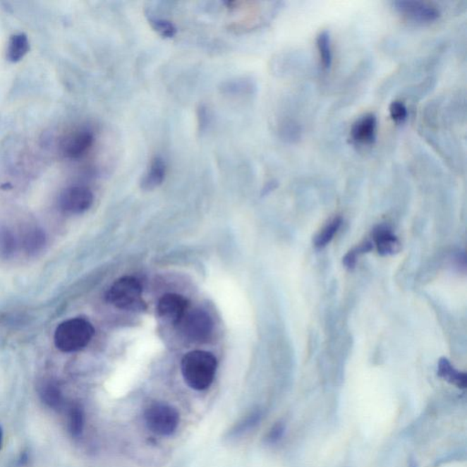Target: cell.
Listing matches in <instances>:
<instances>
[{
    "instance_id": "obj_1",
    "label": "cell",
    "mask_w": 467,
    "mask_h": 467,
    "mask_svg": "<svg viewBox=\"0 0 467 467\" xmlns=\"http://www.w3.org/2000/svg\"><path fill=\"white\" fill-rule=\"evenodd\" d=\"M216 357L205 351H190L183 358L182 375L186 384L196 391L207 390L216 375Z\"/></svg>"
},
{
    "instance_id": "obj_2",
    "label": "cell",
    "mask_w": 467,
    "mask_h": 467,
    "mask_svg": "<svg viewBox=\"0 0 467 467\" xmlns=\"http://www.w3.org/2000/svg\"><path fill=\"white\" fill-rule=\"evenodd\" d=\"M95 332V328L88 320L80 317L68 320L56 329V347L63 353L83 350L92 341Z\"/></svg>"
},
{
    "instance_id": "obj_3",
    "label": "cell",
    "mask_w": 467,
    "mask_h": 467,
    "mask_svg": "<svg viewBox=\"0 0 467 467\" xmlns=\"http://www.w3.org/2000/svg\"><path fill=\"white\" fill-rule=\"evenodd\" d=\"M106 298L120 310L141 311L145 309L141 283L133 277H123L116 280L109 289Z\"/></svg>"
},
{
    "instance_id": "obj_4",
    "label": "cell",
    "mask_w": 467,
    "mask_h": 467,
    "mask_svg": "<svg viewBox=\"0 0 467 467\" xmlns=\"http://www.w3.org/2000/svg\"><path fill=\"white\" fill-rule=\"evenodd\" d=\"M146 425L155 435L168 437L178 427L179 413L174 407L164 404H152L146 410Z\"/></svg>"
},
{
    "instance_id": "obj_5",
    "label": "cell",
    "mask_w": 467,
    "mask_h": 467,
    "mask_svg": "<svg viewBox=\"0 0 467 467\" xmlns=\"http://www.w3.org/2000/svg\"><path fill=\"white\" fill-rule=\"evenodd\" d=\"M179 325H181V331L185 337L193 342L207 341L213 332V322L210 316L201 310L186 313Z\"/></svg>"
},
{
    "instance_id": "obj_6",
    "label": "cell",
    "mask_w": 467,
    "mask_h": 467,
    "mask_svg": "<svg viewBox=\"0 0 467 467\" xmlns=\"http://www.w3.org/2000/svg\"><path fill=\"white\" fill-rule=\"evenodd\" d=\"M95 196L91 190L84 186H71L59 196V205L62 211L70 214H82L91 208Z\"/></svg>"
},
{
    "instance_id": "obj_7",
    "label": "cell",
    "mask_w": 467,
    "mask_h": 467,
    "mask_svg": "<svg viewBox=\"0 0 467 467\" xmlns=\"http://www.w3.org/2000/svg\"><path fill=\"white\" fill-rule=\"evenodd\" d=\"M394 7L403 17L417 23H434L441 16L438 8L422 1L400 0L394 3Z\"/></svg>"
},
{
    "instance_id": "obj_8",
    "label": "cell",
    "mask_w": 467,
    "mask_h": 467,
    "mask_svg": "<svg viewBox=\"0 0 467 467\" xmlns=\"http://www.w3.org/2000/svg\"><path fill=\"white\" fill-rule=\"evenodd\" d=\"M188 302L181 295L169 293L164 295L157 304L158 316L171 325H179L188 313Z\"/></svg>"
},
{
    "instance_id": "obj_9",
    "label": "cell",
    "mask_w": 467,
    "mask_h": 467,
    "mask_svg": "<svg viewBox=\"0 0 467 467\" xmlns=\"http://www.w3.org/2000/svg\"><path fill=\"white\" fill-rule=\"evenodd\" d=\"M95 135L88 129H80L68 135L61 142L64 157L70 159L83 157L92 148Z\"/></svg>"
},
{
    "instance_id": "obj_10",
    "label": "cell",
    "mask_w": 467,
    "mask_h": 467,
    "mask_svg": "<svg viewBox=\"0 0 467 467\" xmlns=\"http://www.w3.org/2000/svg\"><path fill=\"white\" fill-rule=\"evenodd\" d=\"M351 137L360 145H372L375 142L377 133V118L375 114L363 115L355 121L351 131Z\"/></svg>"
},
{
    "instance_id": "obj_11",
    "label": "cell",
    "mask_w": 467,
    "mask_h": 467,
    "mask_svg": "<svg viewBox=\"0 0 467 467\" xmlns=\"http://www.w3.org/2000/svg\"><path fill=\"white\" fill-rule=\"evenodd\" d=\"M166 166L161 157L152 159L150 166L142 176L141 188L143 190H154L160 186L166 179Z\"/></svg>"
},
{
    "instance_id": "obj_12",
    "label": "cell",
    "mask_w": 467,
    "mask_h": 467,
    "mask_svg": "<svg viewBox=\"0 0 467 467\" xmlns=\"http://www.w3.org/2000/svg\"><path fill=\"white\" fill-rule=\"evenodd\" d=\"M377 248L382 256L392 255L399 251L400 244L388 227L379 226L373 233Z\"/></svg>"
},
{
    "instance_id": "obj_13",
    "label": "cell",
    "mask_w": 467,
    "mask_h": 467,
    "mask_svg": "<svg viewBox=\"0 0 467 467\" xmlns=\"http://www.w3.org/2000/svg\"><path fill=\"white\" fill-rule=\"evenodd\" d=\"M30 49V42L26 34H14L8 40L7 60L13 63L20 61L28 54Z\"/></svg>"
},
{
    "instance_id": "obj_14",
    "label": "cell",
    "mask_w": 467,
    "mask_h": 467,
    "mask_svg": "<svg viewBox=\"0 0 467 467\" xmlns=\"http://www.w3.org/2000/svg\"><path fill=\"white\" fill-rule=\"evenodd\" d=\"M40 396L43 403L52 410L60 411L64 406V397L58 385L46 382L40 387Z\"/></svg>"
},
{
    "instance_id": "obj_15",
    "label": "cell",
    "mask_w": 467,
    "mask_h": 467,
    "mask_svg": "<svg viewBox=\"0 0 467 467\" xmlns=\"http://www.w3.org/2000/svg\"><path fill=\"white\" fill-rule=\"evenodd\" d=\"M438 375L459 388H466L467 377L466 373L456 370L450 363L449 360L442 358L438 364Z\"/></svg>"
},
{
    "instance_id": "obj_16",
    "label": "cell",
    "mask_w": 467,
    "mask_h": 467,
    "mask_svg": "<svg viewBox=\"0 0 467 467\" xmlns=\"http://www.w3.org/2000/svg\"><path fill=\"white\" fill-rule=\"evenodd\" d=\"M84 413L79 404H73L68 411V430L73 437L82 435L84 428Z\"/></svg>"
},
{
    "instance_id": "obj_17",
    "label": "cell",
    "mask_w": 467,
    "mask_h": 467,
    "mask_svg": "<svg viewBox=\"0 0 467 467\" xmlns=\"http://www.w3.org/2000/svg\"><path fill=\"white\" fill-rule=\"evenodd\" d=\"M317 51H319L320 61L322 66L329 68L332 64V51L331 36L327 30H323L317 38Z\"/></svg>"
},
{
    "instance_id": "obj_18",
    "label": "cell",
    "mask_w": 467,
    "mask_h": 467,
    "mask_svg": "<svg viewBox=\"0 0 467 467\" xmlns=\"http://www.w3.org/2000/svg\"><path fill=\"white\" fill-rule=\"evenodd\" d=\"M45 235L40 229H31L24 238V247L29 253H36L45 245Z\"/></svg>"
},
{
    "instance_id": "obj_19",
    "label": "cell",
    "mask_w": 467,
    "mask_h": 467,
    "mask_svg": "<svg viewBox=\"0 0 467 467\" xmlns=\"http://www.w3.org/2000/svg\"><path fill=\"white\" fill-rule=\"evenodd\" d=\"M149 23H150L152 29L157 31L159 35L163 37V38L171 39L176 35V27L169 20H164V18H151Z\"/></svg>"
},
{
    "instance_id": "obj_20",
    "label": "cell",
    "mask_w": 467,
    "mask_h": 467,
    "mask_svg": "<svg viewBox=\"0 0 467 467\" xmlns=\"http://www.w3.org/2000/svg\"><path fill=\"white\" fill-rule=\"evenodd\" d=\"M341 225V219H339V217L332 221V222L323 229V231L317 236L315 241L316 247L323 248L325 247L326 245H328L329 243L332 241L335 233H337Z\"/></svg>"
},
{
    "instance_id": "obj_21",
    "label": "cell",
    "mask_w": 467,
    "mask_h": 467,
    "mask_svg": "<svg viewBox=\"0 0 467 467\" xmlns=\"http://www.w3.org/2000/svg\"><path fill=\"white\" fill-rule=\"evenodd\" d=\"M15 239L12 233L7 229L0 232V253L2 256L8 257L15 250Z\"/></svg>"
},
{
    "instance_id": "obj_22",
    "label": "cell",
    "mask_w": 467,
    "mask_h": 467,
    "mask_svg": "<svg viewBox=\"0 0 467 467\" xmlns=\"http://www.w3.org/2000/svg\"><path fill=\"white\" fill-rule=\"evenodd\" d=\"M392 120L396 123H404L407 119L408 111L406 106L399 101L392 102L389 107Z\"/></svg>"
},
{
    "instance_id": "obj_23",
    "label": "cell",
    "mask_w": 467,
    "mask_h": 467,
    "mask_svg": "<svg viewBox=\"0 0 467 467\" xmlns=\"http://www.w3.org/2000/svg\"><path fill=\"white\" fill-rule=\"evenodd\" d=\"M285 432V426L282 423H278L274 427L272 431L269 432V440L275 443V442L279 441L280 438L283 437V434Z\"/></svg>"
},
{
    "instance_id": "obj_24",
    "label": "cell",
    "mask_w": 467,
    "mask_h": 467,
    "mask_svg": "<svg viewBox=\"0 0 467 467\" xmlns=\"http://www.w3.org/2000/svg\"><path fill=\"white\" fill-rule=\"evenodd\" d=\"M356 251L351 250L348 252L346 256L344 258V263L348 269H353L355 264H356Z\"/></svg>"
},
{
    "instance_id": "obj_25",
    "label": "cell",
    "mask_w": 467,
    "mask_h": 467,
    "mask_svg": "<svg viewBox=\"0 0 467 467\" xmlns=\"http://www.w3.org/2000/svg\"><path fill=\"white\" fill-rule=\"evenodd\" d=\"M29 454H28L27 452H23L21 454V456L20 459V461H18V463H20V466H25L27 465L28 462H29Z\"/></svg>"
},
{
    "instance_id": "obj_26",
    "label": "cell",
    "mask_w": 467,
    "mask_h": 467,
    "mask_svg": "<svg viewBox=\"0 0 467 467\" xmlns=\"http://www.w3.org/2000/svg\"><path fill=\"white\" fill-rule=\"evenodd\" d=\"M3 443H4V432H3L2 426L0 425V451L2 449Z\"/></svg>"
}]
</instances>
